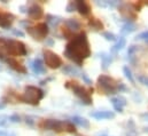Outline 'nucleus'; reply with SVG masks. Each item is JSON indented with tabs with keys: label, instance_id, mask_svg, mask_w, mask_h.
<instances>
[{
	"label": "nucleus",
	"instance_id": "1",
	"mask_svg": "<svg viewBox=\"0 0 148 136\" xmlns=\"http://www.w3.org/2000/svg\"><path fill=\"white\" fill-rule=\"evenodd\" d=\"M64 56L73 61L78 67H82L85 58L91 56V48L85 32L74 35V38L67 44L64 49Z\"/></svg>",
	"mask_w": 148,
	"mask_h": 136
},
{
	"label": "nucleus",
	"instance_id": "2",
	"mask_svg": "<svg viewBox=\"0 0 148 136\" xmlns=\"http://www.w3.org/2000/svg\"><path fill=\"white\" fill-rule=\"evenodd\" d=\"M0 45L1 49L12 56H25L28 53L25 45L14 39L0 37Z\"/></svg>",
	"mask_w": 148,
	"mask_h": 136
},
{
	"label": "nucleus",
	"instance_id": "3",
	"mask_svg": "<svg viewBox=\"0 0 148 136\" xmlns=\"http://www.w3.org/2000/svg\"><path fill=\"white\" fill-rule=\"evenodd\" d=\"M44 96H45V93L40 88H38L36 86H27L24 88L23 95L18 96V99L27 104L38 105L39 102L44 99Z\"/></svg>",
	"mask_w": 148,
	"mask_h": 136
},
{
	"label": "nucleus",
	"instance_id": "4",
	"mask_svg": "<svg viewBox=\"0 0 148 136\" xmlns=\"http://www.w3.org/2000/svg\"><path fill=\"white\" fill-rule=\"evenodd\" d=\"M66 88L68 89H71L74 92V94L82 101L83 104L85 105H91L93 101H92V97H91V94L87 89H85L83 86H80L78 82H74V81H67L66 82Z\"/></svg>",
	"mask_w": 148,
	"mask_h": 136
},
{
	"label": "nucleus",
	"instance_id": "5",
	"mask_svg": "<svg viewBox=\"0 0 148 136\" xmlns=\"http://www.w3.org/2000/svg\"><path fill=\"white\" fill-rule=\"evenodd\" d=\"M117 85H118V82L109 75L101 74L98 78V86L106 94H116L117 93Z\"/></svg>",
	"mask_w": 148,
	"mask_h": 136
},
{
	"label": "nucleus",
	"instance_id": "6",
	"mask_svg": "<svg viewBox=\"0 0 148 136\" xmlns=\"http://www.w3.org/2000/svg\"><path fill=\"white\" fill-rule=\"evenodd\" d=\"M27 32L30 34L35 40L40 41L44 38H46V35L49 32V29H48V25L46 23H39L36 27H28Z\"/></svg>",
	"mask_w": 148,
	"mask_h": 136
},
{
	"label": "nucleus",
	"instance_id": "7",
	"mask_svg": "<svg viewBox=\"0 0 148 136\" xmlns=\"http://www.w3.org/2000/svg\"><path fill=\"white\" fill-rule=\"evenodd\" d=\"M44 60H45V64L49 69H59L62 65L61 57L49 49L44 50Z\"/></svg>",
	"mask_w": 148,
	"mask_h": 136
},
{
	"label": "nucleus",
	"instance_id": "8",
	"mask_svg": "<svg viewBox=\"0 0 148 136\" xmlns=\"http://www.w3.org/2000/svg\"><path fill=\"white\" fill-rule=\"evenodd\" d=\"M39 127L45 131H54V132H64V121L55 120V119H45L39 124Z\"/></svg>",
	"mask_w": 148,
	"mask_h": 136
},
{
	"label": "nucleus",
	"instance_id": "9",
	"mask_svg": "<svg viewBox=\"0 0 148 136\" xmlns=\"http://www.w3.org/2000/svg\"><path fill=\"white\" fill-rule=\"evenodd\" d=\"M118 9H119V13L124 17L123 20H125L126 22H131V21L136 20V14H134V10H133L132 6H129L126 3H119Z\"/></svg>",
	"mask_w": 148,
	"mask_h": 136
},
{
	"label": "nucleus",
	"instance_id": "10",
	"mask_svg": "<svg viewBox=\"0 0 148 136\" xmlns=\"http://www.w3.org/2000/svg\"><path fill=\"white\" fill-rule=\"evenodd\" d=\"M42 14H44L42 8L39 5H37V3H34L30 8H28V15H29V17L31 20H39V18H41Z\"/></svg>",
	"mask_w": 148,
	"mask_h": 136
},
{
	"label": "nucleus",
	"instance_id": "11",
	"mask_svg": "<svg viewBox=\"0 0 148 136\" xmlns=\"http://www.w3.org/2000/svg\"><path fill=\"white\" fill-rule=\"evenodd\" d=\"M14 15L10 14V13H3V12H0V27L1 28H9L14 21Z\"/></svg>",
	"mask_w": 148,
	"mask_h": 136
},
{
	"label": "nucleus",
	"instance_id": "12",
	"mask_svg": "<svg viewBox=\"0 0 148 136\" xmlns=\"http://www.w3.org/2000/svg\"><path fill=\"white\" fill-rule=\"evenodd\" d=\"M76 7L82 16H88L91 13V7H90L88 2H86V1H82V0L76 1Z\"/></svg>",
	"mask_w": 148,
	"mask_h": 136
},
{
	"label": "nucleus",
	"instance_id": "13",
	"mask_svg": "<svg viewBox=\"0 0 148 136\" xmlns=\"http://www.w3.org/2000/svg\"><path fill=\"white\" fill-rule=\"evenodd\" d=\"M30 67H31L32 71L36 74H44V73H46V68L44 65V62L40 58H36L35 61H32L30 63Z\"/></svg>",
	"mask_w": 148,
	"mask_h": 136
},
{
	"label": "nucleus",
	"instance_id": "14",
	"mask_svg": "<svg viewBox=\"0 0 148 136\" xmlns=\"http://www.w3.org/2000/svg\"><path fill=\"white\" fill-rule=\"evenodd\" d=\"M6 63H8V65L10 67V68L13 69V70H15L16 72H18V73H27V69L24 65H22L21 63H18L15 58H6V61H5Z\"/></svg>",
	"mask_w": 148,
	"mask_h": 136
},
{
	"label": "nucleus",
	"instance_id": "15",
	"mask_svg": "<svg viewBox=\"0 0 148 136\" xmlns=\"http://www.w3.org/2000/svg\"><path fill=\"white\" fill-rule=\"evenodd\" d=\"M91 117L98 119V120H102V119H112L115 118V113L111 111H97V112H91L90 113Z\"/></svg>",
	"mask_w": 148,
	"mask_h": 136
},
{
	"label": "nucleus",
	"instance_id": "16",
	"mask_svg": "<svg viewBox=\"0 0 148 136\" xmlns=\"http://www.w3.org/2000/svg\"><path fill=\"white\" fill-rule=\"evenodd\" d=\"M70 121H71L74 125H77V126H79V127H82V128H90V122H88V120L85 119V118H83V117L75 116V117L71 118Z\"/></svg>",
	"mask_w": 148,
	"mask_h": 136
},
{
	"label": "nucleus",
	"instance_id": "17",
	"mask_svg": "<svg viewBox=\"0 0 148 136\" xmlns=\"http://www.w3.org/2000/svg\"><path fill=\"white\" fill-rule=\"evenodd\" d=\"M64 24H66V27H67V29H69L70 31H78L79 29H80V23L76 20V18H68V20H66L64 21Z\"/></svg>",
	"mask_w": 148,
	"mask_h": 136
},
{
	"label": "nucleus",
	"instance_id": "18",
	"mask_svg": "<svg viewBox=\"0 0 148 136\" xmlns=\"http://www.w3.org/2000/svg\"><path fill=\"white\" fill-rule=\"evenodd\" d=\"M88 27L93 31H101L103 29L102 22L100 20H98V18H94V17H92V18L88 20Z\"/></svg>",
	"mask_w": 148,
	"mask_h": 136
},
{
	"label": "nucleus",
	"instance_id": "19",
	"mask_svg": "<svg viewBox=\"0 0 148 136\" xmlns=\"http://www.w3.org/2000/svg\"><path fill=\"white\" fill-rule=\"evenodd\" d=\"M62 73L67 74V75H71V77H77L80 74L79 70L77 68H75L74 65H64L62 68Z\"/></svg>",
	"mask_w": 148,
	"mask_h": 136
},
{
	"label": "nucleus",
	"instance_id": "20",
	"mask_svg": "<svg viewBox=\"0 0 148 136\" xmlns=\"http://www.w3.org/2000/svg\"><path fill=\"white\" fill-rule=\"evenodd\" d=\"M100 57H101V61H102L101 68H102V70H107L108 67L110 65V63L112 62V57H111L109 54L105 53V52L100 54Z\"/></svg>",
	"mask_w": 148,
	"mask_h": 136
},
{
	"label": "nucleus",
	"instance_id": "21",
	"mask_svg": "<svg viewBox=\"0 0 148 136\" xmlns=\"http://www.w3.org/2000/svg\"><path fill=\"white\" fill-rule=\"evenodd\" d=\"M136 31V25L132 22H125V24L122 27L121 29V34L122 35H126Z\"/></svg>",
	"mask_w": 148,
	"mask_h": 136
},
{
	"label": "nucleus",
	"instance_id": "22",
	"mask_svg": "<svg viewBox=\"0 0 148 136\" xmlns=\"http://www.w3.org/2000/svg\"><path fill=\"white\" fill-rule=\"evenodd\" d=\"M125 45H126V40H125V38H124V37H121V38L118 39V41L111 47L110 52L111 53H117V52L122 50V49L125 47Z\"/></svg>",
	"mask_w": 148,
	"mask_h": 136
},
{
	"label": "nucleus",
	"instance_id": "23",
	"mask_svg": "<svg viewBox=\"0 0 148 136\" xmlns=\"http://www.w3.org/2000/svg\"><path fill=\"white\" fill-rule=\"evenodd\" d=\"M61 22V17L59 16H54V15H47L46 16V24L51 25V27H56L59 25V23Z\"/></svg>",
	"mask_w": 148,
	"mask_h": 136
},
{
	"label": "nucleus",
	"instance_id": "24",
	"mask_svg": "<svg viewBox=\"0 0 148 136\" xmlns=\"http://www.w3.org/2000/svg\"><path fill=\"white\" fill-rule=\"evenodd\" d=\"M64 132H68V133H71V134H76V127L71 121H68V120H64Z\"/></svg>",
	"mask_w": 148,
	"mask_h": 136
},
{
	"label": "nucleus",
	"instance_id": "25",
	"mask_svg": "<svg viewBox=\"0 0 148 136\" xmlns=\"http://www.w3.org/2000/svg\"><path fill=\"white\" fill-rule=\"evenodd\" d=\"M111 104H112V106H114V109H115V111H117V112H119V113H122L123 112V106H122V104L118 102V100H117V97H112L110 100Z\"/></svg>",
	"mask_w": 148,
	"mask_h": 136
},
{
	"label": "nucleus",
	"instance_id": "26",
	"mask_svg": "<svg viewBox=\"0 0 148 136\" xmlns=\"http://www.w3.org/2000/svg\"><path fill=\"white\" fill-rule=\"evenodd\" d=\"M123 72H124V74H125V78H126V79H129V81H130V82L134 84V79H133V75H132L131 69L129 68L127 65H125V67L123 68Z\"/></svg>",
	"mask_w": 148,
	"mask_h": 136
},
{
	"label": "nucleus",
	"instance_id": "27",
	"mask_svg": "<svg viewBox=\"0 0 148 136\" xmlns=\"http://www.w3.org/2000/svg\"><path fill=\"white\" fill-rule=\"evenodd\" d=\"M102 37H103L106 40H108V41H116V40H117V37L114 33H111V32H108V31L103 32V33H102Z\"/></svg>",
	"mask_w": 148,
	"mask_h": 136
},
{
	"label": "nucleus",
	"instance_id": "28",
	"mask_svg": "<svg viewBox=\"0 0 148 136\" xmlns=\"http://www.w3.org/2000/svg\"><path fill=\"white\" fill-rule=\"evenodd\" d=\"M67 12L68 13H73L75 10H77V7H76V1H69L68 5H67Z\"/></svg>",
	"mask_w": 148,
	"mask_h": 136
},
{
	"label": "nucleus",
	"instance_id": "29",
	"mask_svg": "<svg viewBox=\"0 0 148 136\" xmlns=\"http://www.w3.org/2000/svg\"><path fill=\"white\" fill-rule=\"evenodd\" d=\"M137 40H146L148 41V31H144L141 33H139L137 37H136Z\"/></svg>",
	"mask_w": 148,
	"mask_h": 136
},
{
	"label": "nucleus",
	"instance_id": "30",
	"mask_svg": "<svg viewBox=\"0 0 148 136\" xmlns=\"http://www.w3.org/2000/svg\"><path fill=\"white\" fill-rule=\"evenodd\" d=\"M80 77H82L83 81H84L86 85H88V86H91V85H92V80L87 77V74H86V73H80Z\"/></svg>",
	"mask_w": 148,
	"mask_h": 136
},
{
	"label": "nucleus",
	"instance_id": "31",
	"mask_svg": "<svg viewBox=\"0 0 148 136\" xmlns=\"http://www.w3.org/2000/svg\"><path fill=\"white\" fill-rule=\"evenodd\" d=\"M127 128H129V131L131 133H136V125H134V122H133L132 119H130L127 121Z\"/></svg>",
	"mask_w": 148,
	"mask_h": 136
},
{
	"label": "nucleus",
	"instance_id": "32",
	"mask_svg": "<svg viewBox=\"0 0 148 136\" xmlns=\"http://www.w3.org/2000/svg\"><path fill=\"white\" fill-rule=\"evenodd\" d=\"M137 50H138V46H136V45H132V46H130V47H129V50H127V55H129V56H133V54H134Z\"/></svg>",
	"mask_w": 148,
	"mask_h": 136
},
{
	"label": "nucleus",
	"instance_id": "33",
	"mask_svg": "<svg viewBox=\"0 0 148 136\" xmlns=\"http://www.w3.org/2000/svg\"><path fill=\"white\" fill-rule=\"evenodd\" d=\"M138 80L143 84V85H145V86H147L148 87V77L147 75H138Z\"/></svg>",
	"mask_w": 148,
	"mask_h": 136
},
{
	"label": "nucleus",
	"instance_id": "34",
	"mask_svg": "<svg viewBox=\"0 0 148 136\" xmlns=\"http://www.w3.org/2000/svg\"><path fill=\"white\" fill-rule=\"evenodd\" d=\"M129 90V88L123 84V82H118V85H117V92H127Z\"/></svg>",
	"mask_w": 148,
	"mask_h": 136
},
{
	"label": "nucleus",
	"instance_id": "35",
	"mask_svg": "<svg viewBox=\"0 0 148 136\" xmlns=\"http://www.w3.org/2000/svg\"><path fill=\"white\" fill-rule=\"evenodd\" d=\"M9 121L10 122H14V124H17V122L21 121V118H20L18 114H13V116L9 117Z\"/></svg>",
	"mask_w": 148,
	"mask_h": 136
},
{
	"label": "nucleus",
	"instance_id": "36",
	"mask_svg": "<svg viewBox=\"0 0 148 136\" xmlns=\"http://www.w3.org/2000/svg\"><path fill=\"white\" fill-rule=\"evenodd\" d=\"M8 120H9V118H8L7 116H1V117H0V127L6 126L7 122H8Z\"/></svg>",
	"mask_w": 148,
	"mask_h": 136
},
{
	"label": "nucleus",
	"instance_id": "37",
	"mask_svg": "<svg viewBox=\"0 0 148 136\" xmlns=\"http://www.w3.org/2000/svg\"><path fill=\"white\" fill-rule=\"evenodd\" d=\"M25 124L29 125V126H34V125H35V119H34L32 117L27 116V117H25Z\"/></svg>",
	"mask_w": 148,
	"mask_h": 136
},
{
	"label": "nucleus",
	"instance_id": "38",
	"mask_svg": "<svg viewBox=\"0 0 148 136\" xmlns=\"http://www.w3.org/2000/svg\"><path fill=\"white\" fill-rule=\"evenodd\" d=\"M12 32L14 35H16V37H24V33L21 31V30H17V29H12Z\"/></svg>",
	"mask_w": 148,
	"mask_h": 136
},
{
	"label": "nucleus",
	"instance_id": "39",
	"mask_svg": "<svg viewBox=\"0 0 148 136\" xmlns=\"http://www.w3.org/2000/svg\"><path fill=\"white\" fill-rule=\"evenodd\" d=\"M117 100H118V102L122 104V106H124V105H126V99L125 97H123V96H117Z\"/></svg>",
	"mask_w": 148,
	"mask_h": 136
},
{
	"label": "nucleus",
	"instance_id": "40",
	"mask_svg": "<svg viewBox=\"0 0 148 136\" xmlns=\"http://www.w3.org/2000/svg\"><path fill=\"white\" fill-rule=\"evenodd\" d=\"M97 5L100 6V7H107V1H97Z\"/></svg>",
	"mask_w": 148,
	"mask_h": 136
},
{
	"label": "nucleus",
	"instance_id": "41",
	"mask_svg": "<svg viewBox=\"0 0 148 136\" xmlns=\"http://www.w3.org/2000/svg\"><path fill=\"white\" fill-rule=\"evenodd\" d=\"M20 9H21V13H28V8L25 6H21Z\"/></svg>",
	"mask_w": 148,
	"mask_h": 136
},
{
	"label": "nucleus",
	"instance_id": "42",
	"mask_svg": "<svg viewBox=\"0 0 148 136\" xmlns=\"http://www.w3.org/2000/svg\"><path fill=\"white\" fill-rule=\"evenodd\" d=\"M6 58H7V57H6V56H5V54H3V53H2V52H1V50H0V60H1V61H3V62H5V61H6Z\"/></svg>",
	"mask_w": 148,
	"mask_h": 136
},
{
	"label": "nucleus",
	"instance_id": "43",
	"mask_svg": "<svg viewBox=\"0 0 148 136\" xmlns=\"http://www.w3.org/2000/svg\"><path fill=\"white\" fill-rule=\"evenodd\" d=\"M22 25H24V27H27L28 28V25H29V22L28 21H22V22H20Z\"/></svg>",
	"mask_w": 148,
	"mask_h": 136
},
{
	"label": "nucleus",
	"instance_id": "44",
	"mask_svg": "<svg viewBox=\"0 0 148 136\" xmlns=\"http://www.w3.org/2000/svg\"><path fill=\"white\" fill-rule=\"evenodd\" d=\"M46 44H47V45H49V46H52V45L54 44V41H53V39H48V40L46 41Z\"/></svg>",
	"mask_w": 148,
	"mask_h": 136
},
{
	"label": "nucleus",
	"instance_id": "45",
	"mask_svg": "<svg viewBox=\"0 0 148 136\" xmlns=\"http://www.w3.org/2000/svg\"><path fill=\"white\" fill-rule=\"evenodd\" d=\"M5 106H6V103L0 102V110H1V109H5Z\"/></svg>",
	"mask_w": 148,
	"mask_h": 136
},
{
	"label": "nucleus",
	"instance_id": "46",
	"mask_svg": "<svg viewBox=\"0 0 148 136\" xmlns=\"http://www.w3.org/2000/svg\"><path fill=\"white\" fill-rule=\"evenodd\" d=\"M8 133H6L5 131H0V136H7Z\"/></svg>",
	"mask_w": 148,
	"mask_h": 136
},
{
	"label": "nucleus",
	"instance_id": "47",
	"mask_svg": "<svg viewBox=\"0 0 148 136\" xmlns=\"http://www.w3.org/2000/svg\"><path fill=\"white\" fill-rule=\"evenodd\" d=\"M143 118H144V119H146V120H148V113H146V114H143Z\"/></svg>",
	"mask_w": 148,
	"mask_h": 136
},
{
	"label": "nucleus",
	"instance_id": "48",
	"mask_svg": "<svg viewBox=\"0 0 148 136\" xmlns=\"http://www.w3.org/2000/svg\"><path fill=\"white\" fill-rule=\"evenodd\" d=\"M97 136H108V135H107V133H100V134H98Z\"/></svg>",
	"mask_w": 148,
	"mask_h": 136
},
{
	"label": "nucleus",
	"instance_id": "49",
	"mask_svg": "<svg viewBox=\"0 0 148 136\" xmlns=\"http://www.w3.org/2000/svg\"><path fill=\"white\" fill-rule=\"evenodd\" d=\"M7 136H16V135H15L14 133H8V134H7Z\"/></svg>",
	"mask_w": 148,
	"mask_h": 136
},
{
	"label": "nucleus",
	"instance_id": "50",
	"mask_svg": "<svg viewBox=\"0 0 148 136\" xmlns=\"http://www.w3.org/2000/svg\"><path fill=\"white\" fill-rule=\"evenodd\" d=\"M144 132H145V133H147V134H148V127H145V128H144Z\"/></svg>",
	"mask_w": 148,
	"mask_h": 136
},
{
	"label": "nucleus",
	"instance_id": "51",
	"mask_svg": "<svg viewBox=\"0 0 148 136\" xmlns=\"http://www.w3.org/2000/svg\"><path fill=\"white\" fill-rule=\"evenodd\" d=\"M144 3H145V5H147V6H148V1H146V2H144Z\"/></svg>",
	"mask_w": 148,
	"mask_h": 136
},
{
	"label": "nucleus",
	"instance_id": "52",
	"mask_svg": "<svg viewBox=\"0 0 148 136\" xmlns=\"http://www.w3.org/2000/svg\"><path fill=\"white\" fill-rule=\"evenodd\" d=\"M76 136H83V135H79V134H76Z\"/></svg>",
	"mask_w": 148,
	"mask_h": 136
},
{
	"label": "nucleus",
	"instance_id": "53",
	"mask_svg": "<svg viewBox=\"0 0 148 136\" xmlns=\"http://www.w3.org/2000/svg\"><path fill=\"white\" fill-rule=\"evenodd\" d=\"M0 71H1V67H0Z\"/></svg>",
	"mask_w": 148,
	"mask_h": 136
}]
</instances>
